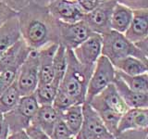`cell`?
I'll use <instances>...</instances> for the list:
<instances>
[{
  "label": "cell",
  "mask_w": 148,
  "mask_h": 139,
  "mask_svg": "<svg viewBox=\"0 0 148 139\" xmlns=\"http://www.w3.org/2000/svg\"><path fill=\"white\" fill-rule=\"evenodd\" d=\"M21 38L32 49L58 44V21L51 15L45 0H34L18 13Z\"/></svg>",
  "instance_id": "cell-1"
},
{
  "label": "cell",
  "mask_w": 148,
  "mask_h": 139,
  "mask_svg": "<svg viewBox=\"0 0 148 139\" xmlns=\"http://www.w3.org/2000/svg\"><path fill=\"white\" fill-rule=\"evenodd\" d=\"M95 65H84L75 58L71 49H67V68L59 83V89L75 104L85 102L86 92Z\"/></svg>",
  "instance_id": "cell-2"
},
{
  "label": "cell",
  "mask_w": 148,
  "mask_h": 139,
  "mask_svg": "<svg viewBox=\"0 0 148 139\" xmlns=\"http://www.w3.org/2000/svg\"><path fill=\"white\" fill-rule=\"evenodd\" d=\"M102 35V55L108 58L111 62L128 56L138 58L148 62L147 54L143 53L138 46L126 38L122 32L113 30Z\"/></svg>",
  "instance_id": "cell-3"
},
{
  "label": "cell",
  "mask_w": 148,
  "mask_h": 139,
  "mask_svg": "<svg viewBox=\"0 0 148 139\" xmlns=\"http://www.w3.org/2000/svg\"><path fill=\"white\" fill-rule=\"evenodd\" d=\"M38 108L39 104L34 94L21 96L15 108L3 114L9 133L18 130H25L34 119Z\"/></svg>",
  "instance_id": "cell-4"
},
{
  "label": "cell",
  "mask_w": 148,
  "mask_h": 139,
  "mask_svg": "<svg viewBox=\"0 0 148 139\" xmlns=\"http://www.w3.org/2000/svg\"><path fill=\"white\" fill-rule=\"evenodd\" d=\"M115 73L116 69L112 62L106 57L101 55L95 63V67L90 77L85 102L89 103L92 97L103 91L110 83H112L115 78Z\"/></svg>",
  "instance_id": "cell-5"
},
{
  "label": "cell",
  "mask_w": 148,
  "mask_h": 139,
  "mask_svg": "<svg viewBox=\"0 0 148 139\" xmlns=\"http://www.w3.org/2000/svg\"><path fill=\"white\" fill-rule=\"evenodd\" d=\"M83 120L76 139H115L106 127L99 114L92 107L84 102L82 104Z\"/></svg>",
  "instance_id": "cell-6"
},
{
  "label": "cell",
  "mask_w": 148,
  "mask_h": 139,
  "mask_svg": "<svg viewBox=\"0 0 148 139\" xmlns=\"http://www.w3.org/2000/svg\"><path fill=\"white\" fill-rule=\"evenodd\" d=\"M39 82L38 49H32L17 73L16 83L21 96L34 94Z\"/></svg>",
  "instance_id": "cell-7"
},
{
  "label": "cell",
  "mask_w": 148,
  "mask_h": 139,
  "mask_svg": "<svg viewBox=\"0 0 148 139\" xmlns=\"http://www.w3.org/2000/svg\"><path fill=\"white\" fill-rule=\"evenodd\" d=\"M58 45H62L67 49L75 48L87 39L92 34V32H94L83 20L73 23L58 21Z\"/></svg>",
  "instance_id": "cell-8"
},
{
  "label": "cell",
  "mask_w": 148,
  "mask_h": 139,
  "mask_svg": "<svg viewBox=\"0 0 148 139\" xmlns=\"http://www.w3.org/2000/svg\"><path fill=\"white\" fill-rule=\"evenodd\" d=\"M116 3V0L100 1L92 10L84 14L83 21L92 32L104 34L111 30L110 19Z\"/></svg>",
  "instance_id": "cell-9"
},
{
  "label": "cell",
  "mask_w": 148,
  "mask_h": 139,
  "mask_svg": "<svg viewBox=\"0 0 148 139\" xmlns=\"http://www.w3.org/2000/svg\"><path fill=\"white\" fill-rule=\"evenodd\" d=\"M47 8L56 20L68 23L83 20L85 14L77 2L69 0H51L47 3Z\"/></svg>",
  "instance_id": "cell-10"
},
{
  "label": "cell",
  "mask_w": 148,
  "mask_h": 139,
  "mask_svg": "<svg viewBox=\"0 0 148 139\" xmlns=\"http://www.w3.org/2000/svg\"><path fill=\"white\" fill-rule=\"evenodd\" d=\"M89 104L94 109L102 107V108L114 110L120 115L124 114L130 109L122 99V97L120 96L113 83L106 86L99 94L92 97Z\"/></svg>",
  "instance_id": "cell-11"
},
{
  "label": "cell",
  "mask_w": 148,
  "mask_h": 139,
  "mask_svg": "<svg viewBox=\"0 0 148 139\" xmlns=\"http://www.w3.org/2000/svg\"><path fill=\"white\" fill-rule=\"evenodd\" d=\"M71 50L80 63L95 65L102 55V35L97 32H92L87 39Z\"/></svg>",
  "instance_id": "cell-12"
},
{
  "label": "cell",
  "mask_w": 148,
  "mask_h": 139,
  "mask_svg": "<svg viewBox=\"0 0 148 139\" xmlns=\"http://www.w3.org/2000/svg\"><path fill=\"white\" fill-rule=\"evenodd\" d=\"M32 48L21 38L0 55V72L5 70L18 72Z\"/></svg>",
  "instance_id": "cell-13"
},
{
  "label": "cell",
  "mask_w": 148,
  "mask_h": 139,
  "mask_svg": "<svg viewBox=\"0 0 148 139\" xmlns=\"http://www.w3.org/2000/svg\"><path fill=\"white\" fill-rule=\"evenodd\" d=\"M132 129L148 130V108H130L121 115L118 125V134Z\"/></svg>",
  "instance_id": "cell-14"
},
{
  "label": "cell",
  "mask_w": 148,
  "mask_h": 139,
  "mask_svg": "<svg viewBox=\"0 0 148 139\" xmlns=\"http://www.w3.org/2000/svg\"><path fill=\"white\" fill-rule=\"evenodd\" d=\"M124 35L134 44L148 38V8L133 10L132 21Z\"/></svg>",
  "instance_id": "cell-15"
},
{
  "label": "cell",
  "mask_w": 148,
  "mask_h": 139,
  "mask_svg": "<svg viewBox=\"0 0 148 139\" xmlns=\"http://www.w3.org/2000/svg\"><path fill=\"white\" fill-rule=\"evenodd\" d=\"M58 43H51L38 49L39 82L38 85L51 82L54 79V56L58 49Z\"/></svg>",
  "instance_id": "cell-16"
},
{
  "label": "cell",
  "mask_w": 148,
  "mask_h": 139,
  "mask_svg": "<svg viewBox=\"0 0 148 139\" xmlns=\"http://www.w3.org/2000/svg\"><path fill=\"white\" fill-rule=\"evenodd\" d=\"M113 83L129 108H148V93L132 90L116 73Z\"/></svg>",
  "instance_id": "cell-17"
},
{
  "label": "cell",
  "mask_w": 148,
  "mask_h": 139,
  "mask_svg": "<svg viewBox=\"0 0 148 139\" xmlns=\"http://www.w3.org/2000/svg\"><path fill=\"white\" fill-rule=\"evenodd\" d=\"M21 38L18 15L0 26V55Z\"/></svg>",
  "instance_id": "cell-18"
},
{
  "label": "cell",
  "mask_w": 148,
  "mask_h": 139,
  "mask_svg": "<svg viewBox=\"0 0 148 139\" xmlns=\"http://www.w3.org/2000/svg\"><path fill=\"white\" fill-rule=\"evenodd\" d=\"M59 118V112L52 105H39L32 122L37 123L50 138L55 123Z\"/></svg>",
  "instance_id": "cell-19"
},
{
  "label": "cell",
  "mask_w": 148,
  "mask_h": 139,
  "mask_svg": "<svg viewBox=\"0 0 148 139\" xmlns=\"http://www.w3.org/2000/svg\"><path fill=\"white\" fill-rule=\"evenodd\" d=\"M132 9L121 4L116 3L113 8L112 14H111L110 29L124 34L132 21Z\"/></svg>",
  "instance_id": "cell-20"
},
{
  "label": "cell",
  "mask_w": 148,
  "mask_h": 139,
  "mask_svg": "<svg viewBox=\"0 0 148 139\" xmlns=\"http://www.w3.org/2000/svg\"><path fill=\"white\" fill-rule=\"evenodd\" d=\"M112 64L116 70L129 74V75H138V74H143L148 72L147 63L132 56H128V57L117 59L112 62Z\"/></svg>",
  "instance_id": "cell-21"
},
{
  "label": "cell",
  "mask_w": 148,
  "mask_h": 139,
  "mask_svg": "<svg viewBox=\"0 0 148 139\" xmlns=\"http://www.w3.org/2000/svg\"><path fill=\"white\" fill-rule=\"evenodd\" d=\"M61 118L65 120L68 127L73 133L74 138L80 131L82 124V104H73L59 112Z\"/></svg>",
  "instance_id": "cell-22"
},
{
  "label": "cell",
  "mask_w": 148,
  "mask_h": 139,
  "mask_svg": "<svg viewBox=\"0 0 148 139\" xmlns=\"http://www.w3.org/2000/svg\"><path fill=\"white\" fill-rule=\"evenodd\" d=\"M21 97V94L15 80L0 95V113L4 114L13 109L18 103Z\"/></svg>",
  "instance_id": "cell-23"
},
{
  "label": "cell",
  "mask_w": 148,
  "mask_h": 139,
  "mask_svg": "<svg viewBox=\"0 0 148 139\" xmlns=\"http://www.w3.org/2000/svg\"><path fill=\"white\" fill-rule=\"evenodd\" d=\"M59 83L53 80L44 85H37L34 93L39 105H52L58 91Z\"/></svg>",
  "instance_id": "cell-24"
},
{
  "label": "cell",
  "mask_w": 148,
  "mask_h": 139,
  "mask_svg": "<svg viewBox=\"0 0 148 139\" xmlns=\"http://www.w3.org/2000/svg\"><path fill=\"white\" fill-rule=\"evenodd\" d=\"M116 75H118L125 83L129 88L132 90L140 92V93H148V73L138 74V75H129L122 72L116 70Z\"/></svg>",
  "instance_id": "cell-25"
},
{
  "label": "cell",
  "mask_w": 148,
  "mask_h": 139,
  "mask_svg": "<svg viewBox=\"0 0 148 139\" xmlns=\"http://www.w3.org/2000/svg\"><path fill=\"white\" fill-rule=\"evenodd\" d=\"M95 109L96 110V112L99 114L100 118L102 119L104 124L106 125V127L113 134V136L116 139L118 134V125H119L121 115L117 113L114 110L102 108V107H100V108H95Z\"/></svg>",
  "instance_id": "cell-26"
},
{
  "label": "cell",
  "mask_w": 148,
  "mask_h": 139,
  "mask_svg": "<svg viewBox=\"0 0 148 139\" xmlns=\"http://www.w3.org/2000/svg\"><path fill=\"white\" fill-rule=\"evenodd\" d=\"M54 80L60 83L67 68V48L62 45H58L54 56Z\"/></svg>",
  "instance_id": "cell-27"
},
{
  "label": "cell",
  "mask_w": 148,
  "mask_h": 139,
  "mask_svg": "<svg viewBox=\"0 0 148 139\" xmlns=\"http://www.w3.org/2000/svg\"><path fill=\"white\" fill-rule=\"evenodd\" d=\"M74 138L73 133L68 127L65 120L61 118L59 114V118L55 123L53 131L51 133L50 139H72Z\"/></svg>",
  "instance_id": "cell-28"
},
{
  "label": "cell",
  "mask_w": 148,
  "mask_h": 139,
  "mask_svg": "<svg viewBox=\"0 0 148 139\" xmlns=\"http://www.w3.org/2000/svg\"><path fill=\"white\" fill-rule=\"evenodd\" d=\"M73 104H75L73 102V100L69 97L68 95L65 94L64 92H62L61 90L58 88V91L57 93V96H56L55 99L53 101L52 106L57 109L58 112H61L64 109H66L67 108H69V106H71Z\"/></svg>",
  "instance_id": "cell-29"
},
{
  "label": "cell",
  "mask_w": 148,
  "mask_h": 139,
  "mask_svg": "<svg viewBox=\"0 0 148 139\" xmlns=\"http://www.w3.org/2000/svg\"><path fill=\"white\" fill-rule=\"evenodd\" d=\"M29 139H50L45 132L34 122H31L25 129Z\"/></svg>",
  "instance_id": "cell-30"
},
{
  "label": "cell",
  "mask_w": 148,
  "mask_h": 139,
  "mask_svg": "<svg viewBox=\"0 0 148 139\" xmlns=\"http://www.w3.org/2000/svg\"><path fill=\"white\" fill-rule=\"evenodd\" d=\"M148 130H127L118 134L117 139H147Z\"/></svg>",
  "instance_id": "cell-31"
},
{
  "label": "cell",
  "mask_w": 148,
  "mask_h": 139,
  "mask_svg": "<svg viewBox=\"0 0 148 139\" xmlns=\"http://www.w3.org/2000/svg\"><path fill=\"white\" fill-rule=\"evenodd\" d=\"M17 15V11L13 10L12 8H9L3 0H0V26L4 24L7 21H8L9 19Z\"/></svg>",
  "instance_id": "cell-32"
},
{
  "label": "cell",
  "mask_w": 148,
  "mask_h": 139,
  "mask_svg": "<svg viewBox=\"0 0 148 139\" xmlns=\"http://www.w3.org/2000/svg\"><path fill=\"white\" fill-rule=\"evenodd\" d=\"M116 2L126 6L132 10L148 8V0H116Z\"/></svg>",
  "instance_id": "cell-33"
},
{
  "label": "cell",
  "mask_w": 148,
  "mask_h": 139,
  "mask_svg": "<svg viewBox=\"0 0 148 139\" xmlns=\"http://www.w3.org/2000/svg\"><path fill=\"white\" fill-rule=\"evenodd\" d=\"M8 6L12 8L13 10L20 12L21 9L26 8L30 3H32L34 0H3Z\"/></svg>",
  "instance_id": "cell-34"
},
{
  "label": "cell",
  "mask_w": 148,
  "mask_h": 139,
  "mask_svg": "<svg viewBox=\"0 0 148 139\" xmlns=\"http://www.w3.org/2000/svg\"><path fill=\"white\" fill-rule=\"evenodd\" d=\"M76 2L83 10V12L87 13L92 10L99 4L100 0H77Z\"/></svg>",
  "instance_id": "cell-35"
},
{
  "label": "cell",
  "mask_w": 148,
  "mask_h": 139,
  "mask_svg": "<svg viewBox=\"0 0 148 139\" xmlns=\"http://www.w3.org/2000/svg\"><path fill=\"white\" fill-rule=\"evenodd\" d=\"M8 133V127L4 120L3 114L0 113V139H7Z\"/></svg>",
  "instance_id": "cell-36"
},
{
  "label": "cell",
  "mask_w": 148,
  "mask_h": 139,
  "mask_svg": "<svg viewBox=\"0 0 148 139\" xmlns=\"http://www.w3.org/2000/svg\"><path fill=\"white\" fill-rule=\"evenodd\" d=\"M8 139H29V137L27 136L26 131L23 129V130H18V131L10 133L8 134Z\"/></svg>",
  "instance_id": "cell-37"
},
{
  "label": "cell",
  "mask_w": 148,
  "mask_h": 139,
  "mask_svg": "<svg viewBox=\"0 0 148 139\" xmlns=\"http://www.w3.org/2000/svg\"><path fill=\"white\" fill-rule=\"evenodd\" d=\"M8 87V85L5 83V82L3 81V79L1 77V75H0V95L2 94V92L6 89V88Z\"/></svg>",
  "instance_id": "cell-38"
},
{
  "label": "cell",
  "mask_w": 148,
  "mask_h": 139,
  "mask_svg": "<svg viewBox=\"0 0 148 139\" xmlns=\"http://www.w3.org/2000/svg\"><path fill=\"white\" fill-rule=\"evenodd\" d=\"M46 1H47V3H48L49 1H51V0H46ZM69 1H73V2H76L77 0H69Z\"/></svg>",
  "instance_id": "cell-39"
},
{
  "label": "cell",
  "mask_w": 148,
  "mask_h": 139,
  "mask_svg": "<svg viewBox=\"0 0 148 139\" xmlns=\"http://www.w3.org/2000/svg\"><path fill=\"white\" fill-rule=\"evenodd\" d=\"M100 1H106V0H100Z\"/></svg>",
  "instance_id": "cell-40"
}]
</instances>
